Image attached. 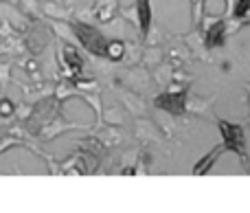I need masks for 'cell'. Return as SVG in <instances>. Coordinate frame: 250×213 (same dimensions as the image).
<instances>
[{
	"label": "cell",
	"mask_w": 250,
	"mask_h": 213,
	"mask_svg": "<svg viewBox=\"0 0 250 213\" xmlns=\"http://www.w3.org/2000/svg\"><path fill=\"white\" fill-rule=\"evenodd\" d=\"M224 31H226L224 22H215V24L208 29V33H207V46L208 48L222 46V44H224Z\"/></svg>",
	"instance_id": "obj_6"
},
{
	"label": "cell",
	"mask_w": 250,
	"mask_h": 213,
	"mask_svg": "<svg viewBox=\"0 0 250 213\" xmlns=\"http://www.w3.org/2000/svg\"><path fill=\"white\" fill-rule=\"evenodd\" d=\"M123 51H125L123 42H108V48H105V55L112 57V60H121V57H123Z\"/></svg>",
	"instance_id": "obj_8"
},
{
	"label": "cell",
	"mask_w": 250,
	"mask_h": 213,
	"mask_svg": "<svg viewBox=\"0 0 250 213\" xmlns=\"http://www.w3.org/2000/svg\"><path fill=\"white\" fill-rule=\"evenodd\" d=\"M222 152H224V145H222V148H217V149H213V152L208 154V158H204L202 163H198V165L193 167V171H195V174H207V171L211 170V165L217 161V156H220Z\"/></svg>",
	"instance_id": "obj_7"
},
{
	"label": "cell",
	"mask_w": 250,
	"mask_h": 213,
	"mask_svg": "<svg viewBox=\"0 0 250 213\" xmlns=\"http://www.w3.org/2000/svg\"><path fill=\"white\" fill-rule=\"evenodd\" d=\"M9 114H13V104L9 99H2L0 101V117H9Z\"/></svg>",
	"instance_id": "obj_9"
},
{
	"label": "cell",
	"mask_w": 250,
	"mask_h": 213,
	"mask_svg": "<svg viewBox=\"0 0 250 213\" xmlns=\"http://www.w3.org/2000/svg\"><path fill=\"white\" fill-rule=\"evenodd\" d=\"M73 31L86 51H90L92 55H105L108 40L104 38V33L99 29H95L90 24H83V22H73Z\"/></svg>",
	"instance_id": "obj_1"
},
{
	"label": "cell",
	"mask_w": 250,
	"mask_h": 213,
	"mask_svg": "<svg viewBox=\"0 0 250 213\" xmlns=\"http://www.w3.org/2000/svg\"><path fill=\"white\" fill-rule=\"evenodd\" d=\"M187 88H182V90H176V88H171V90L163 92L160 97H156V106L163 110H169L171 114H182L187 108Z\"/></svg>",
	"instance_id": "obj_3"
},
{
	"label": "cell",
	"mask_w": 250,
	"mask_h": 213,
	"mask_svg": "<svg viewBox=\"0 0 250 213\" xmlns=\"http://www.w3.org/2000/svg\"><path fill=\"white\" fill-rule=\"evenodd\" d=\"M62 57H64V64H66V68H68L70 75H79V73H82L83 62H82V57H79V53L75 51V48L64 46V53H62Z\"/></svg>",
	"instance_id": "obj_4"
},
{
	"label": "cell",
	"mask_w": 250,
	"mask_h": 213,
	"mask_svg": "<svg viewBox=\"0 0 250 213\" xmlns=\"http://www.w3.org/2000/svg\"><path fill=\"white\" fill-rule=\"evenodd\" d=\"M138 9V24H141V35L145 38L149 33V22H151V7H149V0H138L136 2Z\"/></svg>",
	"instance_id": "obj_5"
},
{
	"label": "cell",
	"mask_w": 250,
	"mask_h": 213,
	"mask_svg": "<svg viewBox=\"0 0 250 213\" xmlns=\"http://www.w3.org/2000/svg\"><path fill=\"white\" fill-rule=\"evenodd\" d=\"M248 13V0H237V7H235V16L244 18Z\"/></svg>",
	"instance_id": "obj_10"
},
{
	"label": "cell",
	"mask_w": 250,
	"mask_h": 213,
	"mask_svg": "<svg viewBox=\"0 0 250 213\" xmlns=\"http://www.w3.org/2000/svg\"><path fill=\"white\" fill-rule=\"evenodd\" d=\"M217 126H220L222 136H224V149L235 152L242 161H246V149H244V128L237 126V123L224 121V119H220Z\"/></svg>",
	"instance_id": "obj_2"
}]
</instances>
